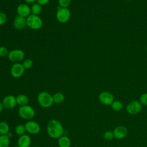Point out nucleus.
Wrapping results in <instances>:
<instances>
[{
	"instance_id": "obj_1",
	"label": "nucleus",
	"mask_w": 147,
	"mask_h": 147,
	"mask_svg": "<svg viewBox=\"0 0 147 147\" xmlns=\"http://www.w3.org/2000/svg\"><path fill=\"white\" fill-rule=\"evenodd\" d=\"M48 135L53 139H57L63 136L64 128L60 121L57 119L50 120L47 125Z\"/></svg>"
},
{
	"instance_id": "obj_11",
	"label": "nucleus",
	"mask_w": 147,
	"mask_h": 147,
	"mask_svg": "<svg viewBox=\"0 0 147 147\" xmlns=\"http://www.w3.org/2000/svg\"><path fill=\"white\" fill-rule=\"evenodd\" d=\"M5 108L11 109L14 108L17 105L16 98L13 95H8L4 97L2 100Z\"/></svg>"
},
{
	"instance_id": "obj_33",
	"label": "nucleus",
	"mask_w": 147,
	"mask_h": 147,
	"mask_svg": "<svg viewBox=\"0 0 147 147\" xmlns=\"http://www.w3.org/2000/svg\"><path fill=\"white\" fill-rule=\"evenodd\" d=\"M31 147H38V146H31Z\"/></svg>"
},
{
	"instance_id": "obj_23",
	"label": "nucleus",
	"mask_w": 147,
	"mask_h": 147,
	"mask_svg": "<svg viewBox=\"0 0 147 147\" xmlns=\"http://www.w3.org/2000/svg\"><path fill=\"white\" fill-rule=\"evenodd\" d=\"M111 109L115 111H119L123 109V104L119 100H114L111 105Z\"/></svg>"
},
{
	"instance_id": "obj_29",
	"label": "nucleus",
	"mask_w": 147,
	"mask_h": 147,
	"mask_svg": "<svg viewBox=\"0 0 147 147\" xmlns=\"http://www.w3.org/2000/svg\"><path fill=\"white\" fill-rule=\"evenodd\" d=\"M7 21V16L6 15L0 11V25L4 24Z\"/></svg>"
},
{
	"instance_id": "obj_24",
	"label": "nucleus",
	"mask_w": 147,
	"mask_h": 147,
	"mask_svg": "<svg viewBox=\"0 0 147 147\" xmlns=\"http://www.w3.org/2000/svg\"><path fill=\"white\" fill-rule=\"evenodd\" d=\"M22 65L25 69H29L32 67V66L33 65V62L32 60H31L30 59H26L25 60H24V61L22 63Z\"/></svg>"
},
{
	"instance_id": "obj_27",
	"label": "nucleus",
	"mask_w": 147,
	"mask_h": 147,
	"mask_svg": "<svg viewBox=\"0 0 147 147\" xmlns=\"http://www.w3.org/2000/svg\"><path fill=\"white\" fill-rule=\"evenodd\" d=\"M9 53V52L6 47L3 46L0 47V56L1 57H6L8 56Z\"/></svg>"
},
{
	"instance_id": "obj_5",
	"label": "nucleus",
	"mask_w": 147,
	"mask_h": 147,
	"mask_svg": "<svg viewBox=\"0 0 147 147\" xmlns=\"http://www.w3.org/2000/svg\"><path fill=\"white\" fill-rule=\"evenodd\" d=\"M71 13L70 10L68 8L61 7L59 6L56 14V17L57 20L62 24L66 23L69 21L71 18Z\"/></svg>"
},
{
	"instance_id": "obj_7",
	"label": "nucleus",
	"mask_w": 147,
	"mask_h": 147,
	"mask_svg": "<svg viewBox=\"0 0 147 147\" xmlns=\"http://www.w3.org/2000/svg\"><path fill=\"white\" fill-rule=\"evenodd\" d=\"M142 105L140 102L136 100L130 102L126 106L127 112L131 115H134L139 113L142 110Z\"/></svg>"
},
{
	"instance_id": "obj_3",
	"label": "nucleus",
	"mask_w": 147,
	"mask_h": 147,
	"mask_svg": "<svg viewBox=\"0 0 147 147\" xmlns=\"http://www.w3.org/2000/svg\"><path fill=\"white\" fill-rule=\"evenodd\" d=\"M19 116L24 119H30L33 118L35 115V110L31 106L26 105L20 106L18 110Z\"/></svg>"
},
{
	"instance_id": "obj_35",
	"label": "nucleus",
	"mask_w": 147,
	"mask_h": 147,
	"mask_svg": "<svg viewBox=\"0 0 147 147\" xmlns=\"http://www.w3.org/2000/svg\"><path fill=\"white\" fill-rule=\"evenodd\" d=\"M127 1H133V0H127Z\"/></svg>"
},
{
	"instance_id": "obj_10",
	"label": "nucleus",
	"mask_w": 147,
	"mask_h": 147,
	"mask_svg": "<svg viewBox=\"0 0 147 147\" xmlns=\"http://www.w3.org/2000/svg\"><path fill=\"white\" fill-rule=\"evenodd\" d=\"M99 100L103 105L106 106L111 105L114 102L113 95L108 91H103L99 95Z\"/></svg>"
},
{
	"instance_id": "obj_8",
	"label": "nucleus",
	"mask_w": 147,
	"mask_h": 147,
	"mask_svg": "<svg viewBox=\"0 0 147 147\" xmlns=\"http://www.w3.org/2000/svg\"><path fill=\"white\" fill-rule=\"evenodd\" d=\"M26 130L30 134H37L41 130L40 125L36 121H28L25 124Z\"/></svg>"
},
{
	"instance_id": "obj_2",
	"label": "nucleus",
	"mask_w": 147,
	"mask_h": 147,
	"mask_svg": "<svg viewBox=\"0 0 147 147\" xmlns=\"http://www.w3.org/2000/svg\"><path fill=\"white\" fill-rule=\"evenodd\" d=\"M37 102L43 108L50 107L54 103L52 95L47 91H42L38 94Z\"/></svg>"
},
{
	"instance_id": "obj_17",
	"label": "nucleus",
	"mask_w": 147,
	"mask_h": 147,
	"mask_svg": "<svg viewBox=\"0 0 147 147\" xmlns=\"http://www.w3.org/2000/svg\"><path fill=\"white\" fill-rule=\"evenodd\" d=\"M58 145L59 147H70L71 141L68 137L62 136L58 138Z\"/></svg>"
},
{
	"instance_id": "obj_16",
	"label": "nucleus",
	"mask_w": 147,
	"mask_h": 147,
	"mask_svg": "<svg viewBox=\"0 0 147 147\" xmlns=\"http://www.w3.org/2000/svg\"><path fill=\"white\" fill-rule=\"evenodd\" d=\"M16 98L17 105H20V106L28 105L29 99L27 95L25 94H19Z\"/></svg>"
},
{
	"instance_id": "obj_30",
	"label": "nucleus",
	"mask_w": 147,
	"mask_h": 147,
	"mask_svg": "<svg viewBox=\"0 0 147 147\" xmlns=\"http://www.w3.org/2000/svg\"><path fill=\"white\" fill-rule=\"evenodd\" d=\"M50 0H37V2L38 4L42 5H47Z\"/></svg>"
},
{
	"instance_id": "obj_21",
	"label": "nucleus",
	"mask_w": 147,
	"mask_h": 147,
	"mask_svg": "<svg viewBox=\"0 0 147 147\" xmlns=\"http://www.w3.org/2000/svg\"><path fill=\"white\" fill-rule=\"evenodd\" d=\"M10 138L7 135H0V147H9Z\"/></svg>"
},
{
	"instance_id": "obj_31",
	"label": "nucleus",
	"mask_w": 147,
	"mask_h": 147,
	"mask_svg": "<svg viewBox=\"0 0 147 147\" xmlns=\"http://www.w3.org/2000/svg\"><path fill=\"white\" fill-rule=\"evenodd\" d=\"M4 108H5V107H4L3 105V103H2V102L0 101V112L2 111Z\"/></svg>"
},
{
	"instance_id": "obj_12",
	"label": "nucleus",
	"mask_w": 147,
	"mask_h": 147,
	"mask_svg": "<svg viewBox=\"0 0 147 147\" xmlns=\"http://www.w3.org/2000/svg\"><path fill=\"white\" fill-rule=\"evenodd\" d=\"M17 11L18 16L27 18L31 14L30 7L26 3H21L17 7Z\"/></svg>"
},
{
	"instance_id": "obj_14",
	"label": "nucleus",
	"mask_w": 147,
	"mask_h": 147,
	"mask_svg": "<svg viewBox=\"0 0 147 147\" xmlns=\"http://www.w3.org/2000/svg\"><path fill=\"white\" fill-rule=\"evenodd\" d=\"M113 133L115 138L118 140H121L123 139L127 136L128 131L125 126H118L114 129Z\"/></svg>"
},
{
	"instance_id": "obj_25",
	"label": "nucleus",
	"mask_w": 147,
	"mask_h": 147,
	"mask_svg": "<svg viewBox=\"0 0 147 147\" xmlns=\"http://www.w3.org/2000/svg\"><path fill=\"white\" fill-rule=\"evenodd\" d=\"M114 137V133L112 131L110 130H108V131H106L104 134H103V138L107 141L109 140H111L113 139V138Z\"/></svg>"
},
{
	"instance_id": "obj_26",
	"label": "nucleus",
	"mask_w": 147,
	"mask_h": 147,
	"mask_svg": "<svg viewBox=\"0 0 147 147\" xmlns=\"http://www.w3.org/2000/svg\"><path fill=\"white\" fill-rule=\"evenodd\" d=\"M59 6L61 7L67 8L71 3V0H58Z\"/></svg>"
},
{
	"instance_id": "obj_13",
	"label": "nucleus",
	"mask_w": 147,
	"mask_h": 147,
	"mask_svg": "<svg viewBox=\"0 0 147 147\" xmlns=\"http://www.w3.org/2000/svg\"><path fill=\"white\" fill-rule=\"evenodd\" d=\"M13 26L17 30H22L25 28L26 25V18L17 16H16L13 21Z\"/></svg>"
},
{
	"instance_id": "obj_20",
	"label": "nucleus",
	"mask_w": 147,
	"mask_h": 147,
	"mask_svg": "<svg viewBox=\"0 0 147 147\" xmlns=\"http://www.w3.org/2000/svg\"><path fill=\"white\" fill-rule=\"evenodd\" d=\"M30 10L32 14L38 16V14H40L42 11V6L38 3H34L30 7Z\"/></svg>"
},
{
	"instance_id": "obj_28",
	"label": "nucleus",
	"mask_w": 147,
	"mask_h": 147,
	"mask_svg": "<svg viewBox=\"0 0 147 147\" xmlns=\"http://www.w3.org/2000/svg\"><path fill=\"white\" fill-rule=\"evenodd\" d=\"M140 102L142 105L147 106V93H144L140 96Z\"/></svg>"
},
{
	"instance_id": "obj_32",
	"label": "nucleus",
	"mask_w": 147,
	"mask_h": 147,
	"mask_svg": "<svg viewBox=\"0 0 147 147\" xmlns=\"http://www.w3.org/2000/svg\"><path fill=\"white\" fill-rule=\"evenodd\" d=\"M24 1L28 3H34L36 1H37V0H24Z\"/></svg>"
},
{
	"instance_id": "obj_34",
	"label": "nucleus",
	"mask_w": 147,
	"mask_h": 147,
	"mask_svg": "<svg viewBox=\"0 0 147 147\" xmlns=\"http://www.w3.org/2000/svg\"><path fill=\"white\" fill-rule=\"evenodd\" d=\"M146 52H147V46H146Z\"/></svg>"
},
{
	"instance_id": "obj_18",
	"label": "nucleus",
	"mask_w": 147,
	"mask_h": 147,
	"mask_svg": "<svg viewBox=\"0 0 147 147\" xmlns=\"http://www.w3.org/2000/svg\"><path fill=\"white\" fill-rule=\"evenodd\" d=\"M53 102L56 104H60L63 103L65 99L64 95L61 92H57L55 93L53 95Z\"/></svg>"
},
{
	"instance_id": "obj_19",
	"label": "nucleus",
	"mask_w": 147,
	"mask_h": 147,
	"mask_svg": "<svg viewBox=\"0 0 147 147\" xmlns=\"http://www.w3.org/2000/svg\"><path fill=\"white\" fill-rule=\"evenodd\" d=\"M10 127L9 124L5 122H0V135H7L9 133Z\"/></svg>"
},
{
	"instance_id": "obj_4",
	"label": "nucleus",
	"mask_w": 147,
	"mask_h": 147,
	"mask_svg": "<svg viewBox=\"0 0 147 147\" xmlns=\"http://www.w3.org/2000/svg\"><path fill=\"white\" fill-rule=\"evenodd\" d=\"M26 25L32 29L37 30L42 26L43 21L38 16L31 14L26 18Z\"/></svg>"
},
{
	"instance_id": "obj_6",
	"label": "nucleus",
	"mask_w": 147,
	"mask_h": 147,
	"mask_svg": "<svg viewBox=\"0 0 147 147\" xmlns=\"http://www.w3.org/2000/svg\"><path fill=\"white\" fill-rule=\"evenodd\" d=\"M9 60L13 63H20L25 57V53L22 50L16 49L11 50L8 54Z\"/></svg>"
},
{
	"instance_id": "obj_9",
	"label": "nucleus",
	"mask_w": 147,
	"mask_h": 147,
	"mask_svg": "<svg viewBox=\"0 0 147 147\" xmlns=\"http://www.w3.org/2000/svg\"><path fill=\"white\" fill-rule=\"evenodd\" d=\"M25 69L22 64L20 63H15L11 67L10 73L13 77L18 78L24 74Z\"/></svg>"
},
{
	"instance_id": "obj_15",
	"label": "nucleus",
	"mask_w": 147,
	"mask_h": 147,
	"mask_svg": "<svg viewBox=\"0 0 147 147\" xmlns=\"http://www.w3.org/2000/svg\"><path fill=\"white\" fill-rule=\"evenodd\" d=\"M31 144V138L28 134H24L20 136L17 141L18 147H30Z\"/></svg>"
},
{
	"instance_id": "obj_22",
	"label": "nucleus",
	"mask_w": 147,
	"mask_h": 147,
	"mask_svg": "<svg viewBox=\"0 0 147 147\" xmlns=\"http://www.w3.org/2000/svg\"><path fill=\"white\" fill-rule=\"evenodd\" d=\"M14 131L15 133L21 136L22 135L25 134V132L26 131V128L25 126V125H22V124H19L18 125H17L14 129Z\"/></svg>"
}]
</instances>
